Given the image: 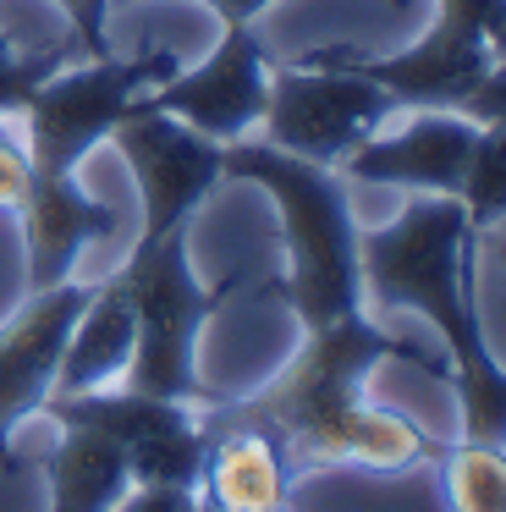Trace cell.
<instances>
[{
  "instance_id": "7402d4cb",
  "label": "cell",
  "mask_w": 506,
  "mask_h": 512,
  "mask_svg": "<svg viewBox=\"0 0 506 512\" xmlns=\"http://www.w3.org/2000/svg\"><path fill=\"white\" fill-rule=\"evenodd\" d=\"M501 259H506V243H501Z\"/></svg>"
},
{
  "instance_id": "ba28073f",
  "label": "cell",
  "mask_w": 506,
  "mask_h": 512,
  "mask_svg": "<svg viewBox=\"0 0 506 512\" xmlns=\"http://www.w3.org/2000/svg\"><path fill=\"white\" fill-rule=\"evenodd\" d=\"M105 144L121 149L132 182H138V199H143V226L138 232H171V226H193L198 204L215 193V182L226 177L220 171V149L215 138L182 127L176 116L160 111H143L132 100V111L116 122V133Z\"/></svg>"
},
{
  "instance_id": "3957f363",
  "label": "cell",
  "mask_w": 506,
  "mask_h": 512,
  "mask_svg": "<svg viewBox=\"0 0 506 512\" xmlns=\"http://www.w3.org/2000/svg\"><path fill=\"white\" fill-rule=\"evenodd\" d=\"M116 281L127 287L132 314H138V347H132L121 386L143 391V397L187 402V408L220 402V391H209L198 380V336L220 314V303L242 287V276L204 287L193 276V259H187V226H171V232L154 237L138 232Z\"/></svg>"
},
{
  "instance_id": "44dd1931",
  "label": "cell",
  "mask_w": 506,
  "mask_h": 512,
  "mask_svg": "<svg viewBox=\"0 0 506 512\" xmlns=\"http://www.w3.org/2000/svg\"><path fill=\"white\" fill-rule=\"evenodd\" d=\"M490 56H506V0H501V12H495V23H490Z\"/></svg>"
},
{
  "instance_id": "5b68a950",
  "label": "cell",
  "mask_w": 506,
  "mask_h": 512,
  "mask_svg": "<svg viewBox=\"0 0 506 512\" xmlns=\"http://www.w3.org/2000/svg\"><path fill=\"white\" fill-rule=\"evenodd\" d=\"M391 116H396V100L374 78L336 67V61L297 56L286 67H270V105H264L259 127H264V144L286 149L308 166L336 171Z\"/></svg>"
},
{
  "instance_id": "52a82bcc",
  "label": "cell",
  "mask_w": 506,
  "mask_h": 512,
  "mask_svg": "<svg viewBox=\"0 0 506 512\" xmlns=\"http://www.w3.org/2000/svg\"><path fill=\"white\" fill-rule=\"evenodd\" d=\"M143 111L176 116L182 127L215 138V144H237L264 122L270 105V61L253 34V23H220V39L198 67H176L165 83L138 94Z\"/></svg>"
},
{
  "instance_id": "2e32d148",
  "label": "cell",
  "mask_w": 506,
  "mask_h": 512,
  "mask_svg": "<svg viewBox=\"0 0 506 512\" xmlns=\"http://www.w3.org/2000/svg\"><path fill=\"white\" fill-rule=\"evenodd\" d=\"M462 210H468L473 232H490L495 221H506V122L479 127V144H473L468 177H462Z\"/></svg>"
},
{
  "instance_id": "8992f818",
  "label": "cell",
  "mask_w": 506,
  "mask_h": 512,
  "mask_svg": "<svg viewBox=\"0 0 506 512\" xmlns=\"http://www.w3.org/2000/svg\"><path fill=\"white\" fill-rule=\"evenodd\" d=\"M501 0H435V28L396 56H369L352 45L308 50L314 61H336L374 78L396 100V111H457L473 83L490 72V23Z\"/></svg>"
},
{
  "instance_id": "6da1fadb",
  "label": "cell",
  "mask_w": 506,
  "mask_h": 512,
  "mask_svg": "<svg viewBox=\"0 0 506 512\" xmlns=\"http://www.w3.org/2000/svg\"><path fill=\"white\" fill-rule=\"evenodd\" d=\"M220 171L270 193L275 221H281L286 276H275L264 292L297 314L303 342L270 386L209 402V408H198V419L270 435L286 457L292 485L336 463H358L374 474H407V468L429 463L435 441L407 413L380 408L369 397V375L385 358H402V364L446 380V358L424 353L402 336H385L369 320L358 270V221H352L341 177L330 166H308L286 149L248 144V138L220 149Z\"/></svg>"
},
{
  "instance_id": "7c38bea8",
  "label": "cell",
  "mask_w": 506,
  "mask_h": 512,
  "mask_svg": "<svg viewBox=\"0 0 506 512\" xmlns=\"http://www.w3.org/2000/svg\"><path fill=\"white\" fill-rule=\"evenodd\" d=\"M11 215H17V226H22L28 292L66 281L88 243L116 237V210L99 204L77 177H33L28 171V193H22V204Z\"/></svg>"
},
{
  "instance_id": "ffe728a7",
  "label": "cell",
  "mask_w": 506,
  "mask_h": 512,
  "mask_svg": "<svg viewBox=\"0 0 506 512\" xmlns=\"http://www.w3.org/2000/svg\"><path fill=\"white\" fill-rule=\"evenodd\" d=\"M457 116H468V122H479V127L506 122V56L490 61V72L473 83V94L457 105Z\"/></svg>"
},
{
  "instance_id": "30bf717a",
  "label": "cell",
  "mask_w": 506,
  "mask_h": 512,
  "mask_svg": "<svg viewBox=\"0 0 506 512\" xmlns=\"http://www.w3.org/2000/svg\"><path fill=\"white\" fill-rule=\"evenodd\" d=\"M473 144H479V122L457 111H418L396 133H374L358 144L341 171L352 182H374V188H407V193H462Z\"/></svg>"
},
{
  "instance_id": "4fadbf2b",
  "label": "cell",
  "mask_w": 506,
  "mask_h": 512,
  "mask_svg": "<svg viewBox=\"0 0 506 512\" xmlns=\"http://www.w3.org/2000/svg\"><path fill=\"white\" fill-rule=\"evenodd\" d=\"M198 496L215 512H286L292 474H286L281 446L242 424H204Z\"/></svg>"
},
{
  "instance_id": "277c9868",
  "label": "cell",
  "mask_w": 506,
  "mask_h": 512,
  "mask_svg": "<svg viewBox=\"0 0 506 512\" xmlns=\"http://www.w3.org/2000/svg\"><path fill=\"white\" fill-rule=\"evenodd\" d=\"M182 61L171 50H143V56H83L55 67L28 105L17 111L22 122V155L33 177H77L83 160L116 133V122L132 111L138 94L165 83Z\"/></svg>"
},
{
  "instance_id": "ac0fdd59",
  "label": "cell",
  "mask_w": 506,
  "mask_h": 512,
  "mask_svg": "<svg viewBox=\"0 0 506 512\" xmlns=\"http://www.w3.org/2000/svg\"><path fill=\"white\" fill-rule=\"evenodd\" d=\"M66 12V34L77 39L83 56H110V0H55Z\"/></svg>"
},
{
  "instance_id": "8fae6325",
  "label": "cell",
  "mask_w": 506,
  "mask_h": 512,
  "mask_svg": "<svg viewBox=\"0 0 506 512\" xmlns=\"http://www.w3.org/2000/svg\"><path fill=\"white\" fill-rule=\"evenodd\" d=\"M50 424H61L55 446L44 452V479H50V512H116V501L127 496L132 479V457L116 441L110 424H99L66 391L44 397Z\"/></svg>"
},
{
  "instance_id": "9c48e42d",
  "label": "cell",
  "mask_w": 506,
  "mask_h": 512,
  "mask_svg": "<svg viewBox=\"0 0 506 512\" xmlns=\"http://www.w3.org/2000/svg\"><path fill=\"white\" fill-rule=\"evenodd\" d=\"M83 281H55V287H39L17 303V309L0 320V474H17V430L44 413V397L55 391V369H61V353L72 342V325L88 303Z\"/></svg>"
},
{
  "instance_id": "7a4b0ae2",
  "label": "cell",
  "mask_w": 506,
  "mask_h": 512,
  "mask_svg": "<svg viewBox=\"0 0 506 512\" xmlns=\"http://www.w3.org/2000/svg\"><path fill=\"white\" fill-rule=\"evenodd\" d=\"M363 298L407 309L446 342V380L457 391V441L506 452V364L490 353L479 320V232L451 193H413L391 226L358 232Z\"/></svg>"
},
{
  "instance_id": "d6986e66",
  "label": "cell",
  "mask_w": 506,
  "mask_h": 512,
  "mask_svg": "<svg viewBox=\"0 0 506 512\" xmlns=\"http://www.w3.org/2000/svg\"><path fill=\"white\" fill-rule=\"evenodd\" d=\"M116 512H215L193 485H132Z\"/></svg>"
},
{
  "instance_id": "9a60e30c",
  "label": "cell",
  "mask_w": 506,
  "mask_h": 512,
  "mask_svg": "<svg viewBox=\"0 0 506 512\" xmlns=\"http://www.w3.org/2000/svg\"><path fill=\"white\" fill-rule=\"evenodd\" d=\"M440 490H446V512H506V452L473 441H435Z\"/></svg>"
},
{
  "instance_id": "5bb4252c",
  "label": "cell",
  "mask_w": 506,
  "mask_h": 512,
  "mask_svg": "<svg viewBox=\"0 0 506 512\" xmlns=\"http://www.w3.org/2000/svg\"><path fill=\"white\" fill-rule=\"evenodd\" d=\"M132 347H138V314H132L127 287L110 276L88 292L83 314H77L72 342H66L61 369H55V391H99L121 380L132 364Z\"/></svg>"
},
{
  "instance_id": "e0dca14e",
  "label": "cell",
  "mask_w": 506,
  "mask_h": 512,
  "mask_svg": "<svg viewBox=\"0 0 506 512\" xmlns=\"http://www.w3.org/2000/svg\"><path fill=\"white\" fill-rule=\"evenodd\" d=\"M72 56H83L72 34H66L61 45H50V50H33V56H28V50H17L6 34H0V122L17 116L22 105H28V94L39 89L55 67H66Z\"/></svg>"
}]
</instances>
